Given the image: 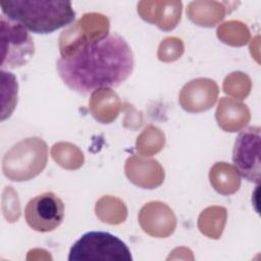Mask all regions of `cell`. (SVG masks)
<instances>
[{"label": "cell", "mask_w": 261, "mask_h": 261, "mask_svg": "<svg viewBox=\"0 0 261 261\" xmlns=\"http://www.w3.org/2000/svg\"><path fill=\"white\" fill-rule=\"evenodd\" d=\"M73 37L69 42H60L61 56L56 63L59 77L70 90L88 94L118 87L133 73L135 59L132 48L117 33L101 37L74 34Z\"/></svg>", "instance_id": "1"}, {"label": "cell", "mask_w": 261, "mask_h": 261, "mask_svg": "<svg viewBox=\"0 0 261 261\" xmlns=\"http://www.w3.org/2000/svg\"><path fill=\"white\" fill-rule=\"evenodd\" d=\"M2 14L35 34H50L70 24L75 12L69 1L1 0Z\"/></svg>", "instance_id": "2"}, {"label": "cell", "mask_w": 261, "mask_h": 261, "mask_svg": "<svg viewBox=\"0 0 261 261\" xmlns=\"http://www.w3.org/2000/svg\"><path fill=\"white\" fill-rule=\"evenodd\" d=\"M47 146L39 138H29L14 145L3 158V172L15 181L37 176L46 166Z\"/></svg>", "instance_id": "3"}, {"label": "cell", "mask_w": 261, "mask_h": 261, "mask_svg": "<svg viewBox=\"0 0 261 261\" xmlns=\"http://www.w3.org/2000/svg\"><path fill=\"white\" fill-rule=\"evenodd\" d=\"M69 261H132L128 247L106 231L84 233L70 248Z\"/></svg>", "instance_id": "4"}, {"label": "cell", "mask_w": 261, "mask_h": 261, "mask_svg": "<svg viewBox=\"0 0 261 261\" xmlns=\"http://www.w3.org/2000/svg\"><path fill=\"white\" fill-rule=\"evenodd\" d=\"M35 54V44L21 24L1 15V67L25 65Z\"/></svg>", "instance_id": "5"}, {"label": "cell", "mask_w": 261, "mask_h": 261, "mask_svg": "<svg viewBox=\"0 0 261 261\" xmlns=\"http://www.w3.org/2000/svg\"><path fill=\"white\" fill-rule=\"evenodd\" d=\"M232 162L241 175L255 184L260 181V127L248 126L238 135Z\"/></svg>", "instance_id": "6"}, {"label": "cell", "mask_w": 261, "mask_h": 261, "mask_svg": "<svg viewBox=\"0 0 261 261\" xmlns=\"http://www.w3.org/2000/svg\"><path fill=\"white\" fill-rule=\"evenodd\" d=\"M64 218V203L54 193L46 192L31 199L24 208L28 225L39 232L57 228Z\"/></svg>", "instance_id": "7"}, {"label": "cell", "mask_w": 261, "mask_h": 261, "mask_svg": "<svg viewBox=\"0 0 261 261\" xmlns=\"http://www.w3.org/2000/svg\"><path fill=\"white\" fill-rule=\"evenodd\" d=\"M218 87L214 81L198 79L187 84L180 92L181 107L189 112H201L211 108L217 98Z\"/></svg>", "instance_id": "8"}]
</instances>
